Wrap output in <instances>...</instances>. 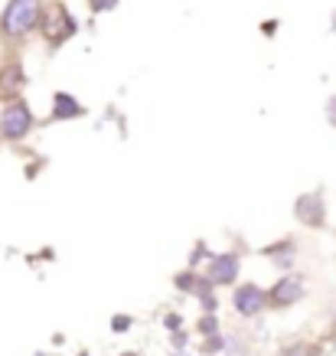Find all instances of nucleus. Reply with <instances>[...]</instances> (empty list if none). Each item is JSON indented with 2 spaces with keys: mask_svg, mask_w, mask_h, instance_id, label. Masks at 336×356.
Segmentation results:
<instances>
[{
  "mask_svg": "<svg viewBox=\"0 0 336 356\" xmlns=\"http://www.w3.org/2000/svg\"><path fill=\"white\" fill-rule=\"evenodd\" d=\"M43 20V0H10L0 17V33L7 40H20Z\"/></svg>",
  "mask_w": 336,
  "mask_h": 356,
  "instance_id": "f257e3e1",
  "label": "nucleus"
},
{
  "mask_svg": "<svg viewBox=\"0 0 336 356\" xmlns=\"http://www.w3.org/2000/svg\"><path fill=\"white\" fill-rule=\"evenodd\" d=\"M72 33H76L72 13L65 10L62 3H49V7L43 10V36L49 40V46H62Z\"/></svg>",
  "mask_w": 336,
  "mask_h": 356,
  "instance_id": "f03ea898",
  "label": "nucleus"
},
{
  "mask_svg": "<svg viewBox=\"0 0 336 356\" xmlns=\"http://www.w3.org/2000/svg\"><path fill=\"white\" fill-rule=\"evenodd\" d=\"M30 128H33V111H30V105L26 102H10L7 108H3V115H0V134L7 140H20V138H26L30 134Z\"/></svg>",
  "mask_w": 336,
  "mask_h": 356,
  "instance_id": "7ed1b4c3",
  "label": "nucleus"
},
{
  "mask_svg": "<svg viewBox=\"0 0 336 356\" xmlns=\"http://www.w3.org/2000/svg\"><path fill=\"white\" fill-rule=\"evenodd\" d=\"M301 298H304V275H297V271L284 275L271 291H268V304H274V307H291V304H297Z\"/></svg>",
  "mask_w": 336,
  "mask_h": 356,
  "instance_id": "20e7f679",
  "label": "nucleus"
},
{
  "mask_svg": "<svg viewBox=\"0 0 336 356\" xmlns=\"http://www.w3.org/2000/svg\"><path fill=\"white\" fill-rule=\"evenodd\" d=\"M232 304H235V311L242 317H258L268 307V291L258 288V284H242L239 291H235V298H232Z\"/></svg>",
  "mask_w": 336,
  "mask_h": 356,
  "instance_id": "39448f33",
  "label": "nucleus"
},
{
  "mask_svg": "<svg viewBox=\"0 0 336 356\" xmlns=\"http://www.w3.org/2000/svg\"><path fill=\"white\" fill-rule=\"evenodd\" d=\"M294 213H297V219L304 222V226L310 229H320L326 222V203L320 193H304L301 200H297V206H294Z\"/></svg>",
  "mask_w": 336,
  "mask_h": 356,
  "instance_id": "423d86ee",
  "label": "nucleus"
},
{
  "mask_svg": "<svg viewBox=\"0 0 336 356\" xmlns=\"http://www.w3.org/2000/svg\"><path fill=\"white\" fill-rule=\"evenodd\" d=\"M26 86V76H23V65L20 63H7L0 69V102H17Z\"/></svg>",
  "mask_w": 336,
  "mask_h": 356,
  "instance_id": "0eeeda50",
  "label": "nucleus"
},
{
  "mask_svg": "<svg viewBox=\"0 0 336 356\" xmlns=\"http://www.w3.org/2000/svg\"><path fill=\"white\" fill-rule=\"evenodd\" d=\"M239 278V255H216V259L209 261L206 268V281L209 284H232V281Z\"/></svg>",
  "mask_w": 336,
  "mask_h": 356,
  "instance_id": "6e6552de",
  "label": "nucleus"
},
{
  "mask_svg": "<svg viewBox=\"0 0 336 356\" xmlns=\"http://www.w3.org/2000/svg\"><path fill=\"white\" fill-rule=\"evenodd\" d=\"M82 115V105L69 92H56L53 95V118L56 121H69V118H78Z\"/></svg>",
  "mask_w": 336,
  "mask_h": 356,
  "instance_id": "1a4fd4ad",
  "label": "nucleus"
},
{
  "mask_svg": "<svg viewBox=\"0 0 336 356\" xmlns=\"http://www.w3.org/2000/svg\"><path fill=\"white\" fill-rule=\"evenodd\" d=\"M281 356H320V346H310V343H294L287 346Z\"/></svg>",
  "mask_w": 336,
  "mask_h": 356,
  "instance_id": "9d476101",
  "label": "nucleus"
},
{
  "mask_svg": "<svg viewBox=\"0 0 336 356\" xmlns=\"http://www.w3.org/2000/svg\"><path fill=\"white\" fill-rule=\"evenodd\" d=\"M222 346H226V340H222V334L203 337V353H206V356H212V353H222Z\"/></svg>",
  "mask_w": 336,
  "mask_h": 356,
  "instance_id": "9b49d317",
  "label": "nucleus"
},
{
  "mask_svg": "<svg viewBox=\"0 0 336 356\" xmlns=\"http://www.w3.org/2000/svg\"><path fill=\"white\" fill-rule=\"evenodd\" d=\"M199 334H203V337H212V334H219L216 317H212V314H206V317H199Z\"/></svg>",
  "mask_w": 336,
  "mask_h": 356,
  "instance_id": "f8f14e48",
  "label": "nucleus"
},
{
  "mask_svg": "<svg viewBox=\"0 0 336 356\" xmlns=\"http://www.w3.org/2000/svg\"><path fill=\"white\" fill-rule=\"evenodd\" d=\"M196 284H199V281H196L193 271H186V275L176 278V288H180V291H196Z\"/></svg>",
  "mask_w": 336,
  "mask_h": 356,
  "instance_id": "ddd939ff",
  "label": "nucleus"
},
{
  "mask_svg": "<svg viewBox=\"0 0 336 356\" xmlns=\"http://www.w3.org/2000/svg\"><path fill=\"white\" fill-rule=\"evenodd\" d=\"M128 327H131V317H128V314H115V317H111V330H115V334L128 330Z\"/></svg>",
  "mask_w": 336,
  "mask_h": 356,
  "instance_id": "4468645a",
  "label": "nucleus"
},
{
  "mask_svg": "<svg viewBox=\"0 0 336 356\" xmlns=\"http://www.w3.org/2000/svg\"><path fill=\"white\" fill-rule=\"evenodd\" d=\"M163 324H167L170 334H176V330H183V317H180V314H167V321H163Z\"/></svg>",
  "mask_w": 336,
  "mask_h": 356,
  "instance_id": "2eb2a0df",
  "label": "nucleus"
},
{
  "mask_svg": "<svg viewBox=\"0 0 336 356\" xmlns=\"http://www.w3.org/2000/svg\"><path fill=\"white\" fill-rule=\"evenodd\" d=\"M115 3H118V0H92V10H95V13H105V10H111Z\"/></svg>",
  "mask_w": 336,
  "mask_h": 356,
  "instance_id": "dca6fc26",
  "label": "nucleus"
},
{
  "mask_svg": "<svg viewBox=\"0 0 336 356\" xmlns=\"http://www.w3.org/2000/svg\"><path fill=\"white\" fill-rule=\"evenodd\" d=\"M326 118H330V124L336 128V95H330V102H326Z\"/></svg>",
  "mask_w": 336,
  "mask_h": 356,
  "instance_id": "f3484780",
  "label": "nucleus"
},
{
  "mask_svg": "<svg viewBox=\"0 0 336 356\" xmlns=\"http://www.w3.org/2000/svg\"><path fill=\"white\" fill-rule=\"evenodd\" d=\"M82 356H85V353H82Z\"/></svg>",
  "mask_w": 336,
  "mask_h": 356,
  "instance_id": "a211bd4d",
  "label": "nucleus"
}]
</instances>
